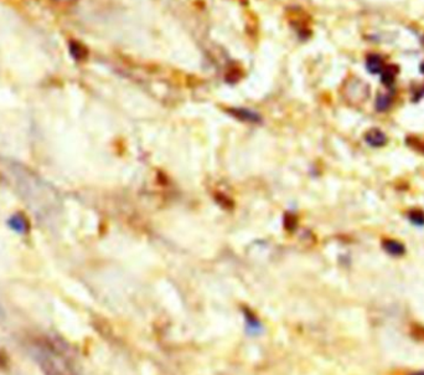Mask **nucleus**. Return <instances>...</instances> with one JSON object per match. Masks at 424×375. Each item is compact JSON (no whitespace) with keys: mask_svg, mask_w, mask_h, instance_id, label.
<instances>
[{"mask_svg":"<svg viewBox=\"0 0 424 375\" xmlns=\"http://www.w3.org/2000/svg\"><path fill=\"white\" fill-rule=\"evenodd\" d=\"M30 352L45 375H81L70 348L59 340L40 338Z\"/></svg>","mask_w":424,"mask_h":375,"instance_id":"f257e3e1","label":"nucleus"},{"mask_svg":"<svg viewBox=\"0 0 424 375\" xmlns=\"http://www.w3.org/2000/svg\"><path fill=\"white\" fill-rule=\"evenodd\" d=\"M365 140L367 142L368 146L373 147V148H380L387 143V137L379 128H372L365 134Z\"/></svg>","mask_w":424,"mask_h":375,"instance_id":"f03ea898","label":"nucleus"},{"mask_svg":"<svg viewBox=\"0 0 424 375\" xmlns=\"http://www.w3.org/2000/svg\"><path fill=\"white\" fill-rule=\"evenodd\" d=\"M382 246H383L384 251L391 256H402L405 252L403 243L397 240H392V239H386V240L382 241Z\"/></svg>","mask_w":424,"mask_h":375,"instance_id":"7ed1b4c3","label":"nucleus"},{"mask_svg":"<svg viewBox=\"0 0 424 375\" xmlns=\"http://www.w3.org/2000/svg\"><path fill=\"white\" fill-rule=\"evenodd\" d=\"M366 67H367L368 72L376 75V73H381L386 66H384V62L383 60L381 59V56H379V55L376 54H372L366 60Z\"/></svg>","mask_w":424,"mask_h":375,"instance_id":"20e7f679","label":"nucleus"},{"mask_svg":"<svg viewBox=\"0 0 424 375\" xmlns=\"http://www.w3.org/2000/svg\"><path fill=\"white\" fill-rule=\"evenodd\" d=\"M381 73L382 84L386 85V86H392L395 84L396 73H397V68L395 66H386Z\"/></svg>","mask_w":424,"mask_h":375,"instance_id":"39448f33","label":"nucleus"},{"mask_svg":"<svg viewBox=\"0 0 424 375\" xmlns=\"http://www.w3.org/2000/svg\"><path fill=\"white\" fill-rule=\"evenodd\" d=\"M408 219L411 220L412 224L417 225V226H424V211L418 210H411L408 213Z\"/></svg>","mask_w":424,"mask_h":375,"instance_id":"423d86ee","label":"nucleus"},{"mask_svg":"<svg viewBox=\"0 0 424 375\" xmlns=\"http://www.w3.org/2000/svg\"><path fill=\"white\" fill-rule=\"evenodd\" d=\"M391 105H392V100H391L389 96L379 95V97H377L376 100V107L380 112L387 111V110L391 107Z\"/></svg>","mask_w":424,"mask_h":375,"instance_id":"0eeeda50","label":"nucleus"},{"mask_svg":"<svg viewBox=\"0 0 424 375\" xmlns=\"http://www.w3.org/2000/svg\"><path fill=\"white\" fill-rule=\"evenodd\" d=\"M70 51L71 55H72L76 60H81L86 55V50H85L84 46L78 43H75V41H72V43L70 44Z\"/></svg>","mask_w":424,"mask_h":375,"instance_id":"6e6552de","label":"nucleus"},{"mask_svg":"<svg viewBox=\"0 0 424 375\" xmlns=\"http://www.w3.org/2000/svg\"><path fill=\"white\" fill-rule=\"evenodd\" d=\"M411 375H424V372H417V373H413V374H411Z\"/></svg>","mask_w":424,"mask_h":375,"instance_id":"1a4fd4ad","label":"nucleus"},{"mask_svg":"<svg viewBox=\"0 0 424 375\" xmlns=\"http://www.w3.org/2000/svg\"><path fill=\"white\" fill-rule=\"evenodd\" d=\"M421 71H422V72H423V73H424V64H423V65H422V68H421Z\"/></svg>","mask_w":424,"mask_h":375,"instance_id":"9d476101","label":"nucleus"}]
</instances>
